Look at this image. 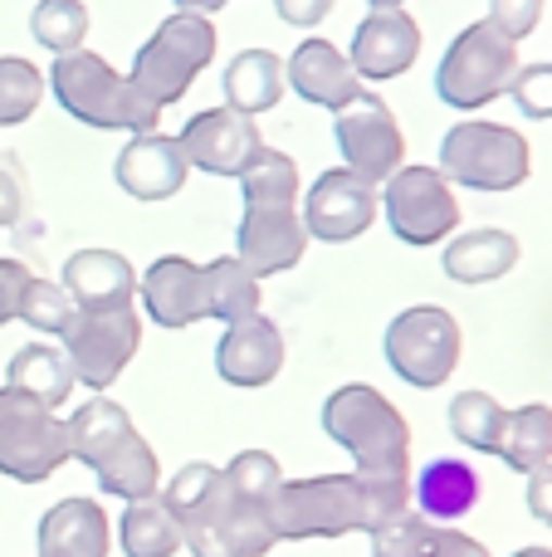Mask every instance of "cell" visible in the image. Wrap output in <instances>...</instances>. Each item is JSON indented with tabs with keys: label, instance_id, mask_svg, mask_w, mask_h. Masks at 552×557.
<instances>
[{
	"label": "cell",
	"instance_id": "6da1fadb",
	"mask_svg": "<svg viewBox=\"0 0 552 557\" xmlns=\"http://www.w3.org/2000/svg\"><path fill=\"white\" fill-rule=\"evenodd\" d=\"M411 509V474H313V480H284L269 504L274 539H348L372 533L387 519Z\"/></svg>",
	"mask_w": 552,
	"mask_h": 557
},
{
	"label": "cell",
	"instance_id": "7a4b0ae2",
	"mask_svg": "<svg viewBox=\"0 0 552 557\" xmlns=\"http://www.w3.org/2000/svg\"><path fill=\"white\" fill-rule=\"evenodd\" d=\"M162 504L181 523V548L191 557H264L274 548L269 504H254L225 484L215 465H186L162 490Z\"/></svg>",
	"mask_w": 552,
	"mask_h": 557
},
{
	"label": "cell",
	"instance_id": "3957f363",
	"mask_svg": "<svg viewBox=\"0 0 552 557\" xmlns=\"http://www.w3.org/2000/svg\"><path fill=\"white\" fill-rule=\"evenodd\" d=\"M68 460L88 465L98 474V490L113 494L123 504L152 499L156 484H162V465H156L152 445L137 435L133 416L123 411L108 396L84 401L68 416Z\"/></svg>",
	"mask_w": 552,
	"mask_h": 557
},
{
	"label": "cell",
	"instance_id": "277c9868",
	"mask_svg": "<svg viewBox=\"0 0 552 557\" xmlns=\"http://www.w3.org/2000/svg\"><path fill=\"white\" fill-rule=\"evenodd\" d=\"M49 88H54L59 108L74 123L103 127V133H156L162 108L133 84V74H117L103 54L93 49H74V54H54L49 69Z\"/></svg>",
	"mask_w": 552,
	"mask_h": 557
},
{
	"label": "cell",
	"instance_id": "5b68a950",
	"mask_svg": "<svg viewBox=\"0 0 552 557\" xmlns=\"http://www.w3.org/2000/svg\"><path fill=\"white\" fill-rule=\"evenodd\" d=\"M323 431L362 474H411V425L377 386L348 382L323 401Z\"/></svg>",
	"mask_w": 552,
	"mask_h": 557
},
{
	"label": "cell",
	"instance_id": "8992f818",
	"mask_svg": "<svg viewBox=\"0 0 552 557\" xmlns=\"http://www.w3.org/2000/svg\"><path fill=\"white\" fill-rule=\"evenodd\" d=\"M518 69L524 64H518L514 39L499 25H489V20H475V25H465L450 39L446 59L436 69V98L446 108H455V113H479V108H489L494 98L509 94Z\"/></svg>",
	"mask_w": 552,
	"mask_h": 557
},
{
	"label": "cell",
	"instance_id": "52a82bcc",
	"mask_svg": "<svg viewBox=\"0 0 552 557\" xmlns=\"http://www.w3.org/2000/svg\"><path fill=\"white\" fill-rule=\"evenodd\" d=\"M534 172V152L518 127L504 123H455L440 143V176L450 186H469V191L504 196L528 182Z\"/></svg>",
	"mask_w": 552,
	"mask_h": 557
},
{
	"label": "cell",
	"instance_id": "ba28073f",
	"mask_svg": "<svg viewBox=\"0 0 552 557\" xmlns=\"http://www.w3.org/2000/svg\"><path fill=\"white\" fill-rule=\"evenodd\" d=\"M215 59V25L211 15H166L152 29L142 49L133 59V84L152 98L156 108H172L191 94V84L201 78V69Z\"/></svg>",
	"mask_w": 552,
	"mask_h": 557
},
{
	"label": "cell",
	"instance_id": "9c48e42d",
	"mask_svg": "<svg viewBox=\"0 0 552 557\" xmlns=\"http://www.w3.org/2000/svg\"><path fill=\"white\" fill-rule=\"evenodd\" d=\"M381 347H387V362L401 382L416 392H436L460 367V323L450 318V308L416 304L391 318Z\"/></svg>",
	"mask_w": 552,
	"mask_h": 557
},
{
	"label": "cell",
	"instance_id": "30bf717a",
	"mask_svg": "<svg viewBox=\"0 0 552 557\" xmlns=\"http://www.w3.org/2000/svg\"><path fill=\"white\" fill-rule=\"evenodd\" d=\"M68 465V425L49 406L0 386V474L15 484H39Z\"/></svg>",
	"mask_w": 552,
	"mask_h": 557
},
{
	"label": "cell",
	"instance_id": "8fae6325",
	"mask_svg": "<svg viewBox=\"0 0 552 557\" xmlns=\"http://www.w3.org/2000/svg\"><path fill=\"white\" fill-rule=\"evenodd\" d=\"M137 343H142V318L133 304L78 308L74 327L64 333V357L74 367V382H84L88 392H108L137 357Z\"/></svg>",
	"mask_w": 552,
	"mask_h": 557
},
{
	"label": "cell",
	"instance_id": "7c38bea8",
	"mask_svg": "<svg viewBox=\"0 0 552 557\" xmlns=\"http://www.w3.org/2000/svg\"><path fill=\"white\" fill-rule=\"evenodd\" d=\"M381 211L401 245L426 250L436 240H450L460 231V201L455 186L440 176V166H401L381 182Z\"/></svg>",
	"mask_w": 552,
	"mask_h": 557
},
{
	"label": "cell",
	"instance_id": "4fadbf2b",
	"mask_svg": "<svg viewBox=\"0 0 552 557\" xmlns=\"http://www.w3.org/2000/svg\"><path fill=\"white\" fill-rule=\"evenodd\" d=\"M333 133H338L342 166L357 172L362 182L381 186L387 176H397L406 166V133H401L397 113L387 108V98L362 88L348 108L333 113Z\"/></svg>",
	"mask_w": 552,
	"mask_h": 557
},
{
	"label": "cell",
	"instance_id": "5bb4252c",
	"mask_svg": "<svg viewBox=\"0 0 552 557\" xmlns=\"http://www.w3.org/2000/svg\"><path fill=\"white\" fill-rule=\"evenodd\" d=\"M377 206H381V191L372 182H362L357 172H348V166L323 172L309 186V196H299L303 231H309V240H323V245H348L357 235H367L372 221H377Z\"/></svg>",
	"mask_w": 552,
	"mask_h": 557
},
{
	"label": "cell",
	"instance_id": "9a60e30c",
	"mask_svg": "<svg viewBox=\"0 0 552 557\" xmlns=\"http://www.w3.org/2000/svg\"><path fill=\"white\" fill-rule=\"evenodd\" d=\"M176 143L186 152V166L211 172V176H235V182L264 152V137L254 127V117L235 113V108H205V113H196Z\"/></svg>",
	"mask_w": 552,
	"mask_h": 557
},
{
	"label": "cell",
	"instance_id": "2e32d148",
	"mask_svg": "<svg viewBox=\"0 0 552 557\" xmlns=\"http://www.w3.org/2000/svg\"><path fill=\"white\" fill-rule=\"evenodd\" d=\"M309 231H303L299 206H244L235 225V260L260 278L284 274L303 260Z\"/></svg>",
	"mask_w": 552,
	"mask_h": 557
},
{
	"label": "cell",
	"instance_id": "e0dca14e",
	"mask_svg": "<svg viewBox=\"0 0 552 557\" xmlns=\"http://www.w3.org/2000/svg\"><path fill=\"white\" fill-rule=\"evenodd\" d=\"M421 54V25L406 10H372L348 45V64L367 84H387V78L406 74Z\"/></svg>",
	"mask_w": 552,
	"mask_h": 557
},
{
	"label": "cell",
	"instance_id": "ac0fdd59",
	"mask_svg": "<svg viewBox=\"0 0 552 557\" xmlns=\"http://www.w3.org/2000/svg\"><path fill=\"white\" fill-rule=\"evenodd\" d=\"M215 372H221V382L230 386H244V392H254V386H269L274 376L284 372V333L274 318L254 313L244 318V323H230L221 337V347H215Z\"/></svg>",
	"mask_w": 552,
	"mask_h": 557
},
{
	"label": "cell",
	"instance_id": "d6986e66",
	"mask_svg": "<svg viewBox=\"0 0 552 557\" xmlns=\"http://www.w3.org/2000/svg\"><path fill=\"white\" fill-rule=\"evenodd\" d=\"M186 172L191 166H186L181 143L166 133H137L113 162L117 186L133 201H166V196H176L186 186Z\"/></svg>",
	"mask_w": 552,
	"mask_h": 557
},
{
	"label": "cell",
	"instance_id": "ffe728a7",
	"mask_svg": "<svg viewBox=\"0 0 552 557\" xmlns=\"http://www.w3.org/2000/svg\"><path fill=\"white\" fill-rule=\"evenodd\" d=\"M142 308L156 327H191L205 318V284L201 264H191L186 255H162L142 278H137Z\"/></svg>",
	"mask_w": 552,
	"mask_h": 557
},
{
	"label": "cell",
	"instance_id": "44dd1931",
	"mask_svg": "<svg viewBox=\"0 0 552 557\" xmlns=\"http://www.w3.org/2000/svg\"><path fill=\"white\" fill-rule=\"evenodd\" d=\"M284 74H289V88L303 98V103L328 108V113L348 108L352 98L362 94L357 69H352L348 54H342L338 45H328V39H303V45L289 54Z\"/></svg>",
	"mask_w": 552,
	"mask_h": 557
},
{
	"label": "cell",
	"instance_id": "7402d4cb",
	"mask_svg": "<svg viewBox=\"0 0 552 557\" xmlns=\"http://www.w3.org/2000/svg\"><path fill=\"white\" fill-rule=\"evenodd\" d=\"M372 557H489L479 539L446 523H430L426 513L401 509L381 529H372Z\"/></svg>",
	"mask_w": 552,
	"mask_h": 557
},
{
	"label": "cell",
	"instance_id": "603a6c76",
	"mask_svg": "<svg viewBox=\"0 0 552 557\" xmlns=\"http://www.w3.org/2000/svg\"><path fill=\"white\" fill-rule=\"evenodd\" d=\"M113 529L98 499H59L39 519V553L54 557H108Z\"/></svg>",
	"mask_w": 552,
	"mask_h": 557
},
{
	"label": "cell",
	"instance_id": "cb8c5ba5",
	"mask_svg": "<svg viewBox=\"0 0 552 557\" xmlns=\"http://www.w3.org/2000/svg\"><path fill=\"white\" fill-rule=\"evenodd\" d=\"M64 294L74 308H113L133 304L137 294V270L117 250H78L64 264Z\"/></svg>",
	"mask_w": 552,
	"mask_h": 557
},
{
	"label": "cell",
	"instance_id": "d4e9b609",
	"mask_svg": "<svg viewBox=\"0 0 552 557\" xmlns=\"http://www.w3.org/2000/svg\"><path fill=\"white\" fill-rule=\"evenodd\" d=\"M518 255L524 250H518V240L509 231L479 225V231H465L446 245L440 270H446V278H455V284H494V278H504L514 270Z\"/></svg>",
	"mask_w": 552,
	"mask_h": 557
},
{
	"label": "cell",
	"instance_id": "484cf974",
	"mask_svg": "<svg viewBox=\"0 0 552 557\" xmlns=\"http://www.w3.org/2000/svg\"><path fill=\"white\" fill-rule=\"evenodd\" d=\"M221 88H225V108L254 117L279 103L284 88H289V74H284V59L269 54V49H240V54L225 64Z\"/></svg>",
	"mask_w": 552,
	"mask_h": 557
},
{
	"label": "cell",
	"instance_id": "4316f807",
	"mask_svg": "<svg viewBox=\"0 0 552 557\" xmlns=\"http://www.w3.org/2000/svg\"><path fill=\"white\" fill-rule=\"evenodd\" d=\"M411 499L421 504L430 523H455L479 504V474L465 460H430L411 484Z\"/></svg>",
	"mask_w": 552,
	"mask_h": 557
},
{
	"label": "cell",
	"instance_id": "83f0119b",
	"mask_svg": "<svg viewBox=\"0 0 552 557\" xmlns=\"http://www.w3.org/2000/svg\"><path fill=\"white\" fill-rule=\"evenodd\" d=\"M5 386H15V392H25L29 401L59 411V406L68 401V392H74V367H68V357L59 352L49 337H35V343H25L15 357H10Z\"/></svg>",
	"mask_w": 552,
	"mask_h": 557
},
{
	"label": "cell",
	"instance_id": "f1b7e54d",
	"mask_svg": "<svg viewBox=\"0 0 552 557\" xmlns=\"http://www.w3.org/2000/svg\"><path fill=\"white\" fill-rule=\"evenodd\" d=\"M201 284H205V318H215V323L230 327L260 313V274L244 270L235 255L201 264Z\"/></svg>",
	"mask_w": 552,
	"mask_h": 557
},
{
	"label": "cell",
	"instance_id": "f546056e",
	"mask_svg": "<svg viewBox=\"0 0 552 557\" xmlns=\"http://www.w3.org/2000/svg\"><path fill=\"white\" fill-rule=\"evenodd\" d=\"M494 455L514 474H534L552 465V406L534 401V406H518V411H504V431H499Z\"/></svg>",
	"mask_w": 552,
	"mask_h": 557
},
{
	"label": "cell",
	"instance_id": "4dcf8cb0",
	"mask_svg": "<svg viewBox=\"0 0 552 557\" xmlns=\"http://www.w3.org/2000/svg\"><path fill=\"white\" fill-rule=\"evenodd\" d=\"M117 543H123V557H176L181 553V523L152 494V499H137L123 509Z\"/></svg>",
	"mask_w": 552,
	"mask_h": 557
},
{
	"label": "cell",
	"instance_id": "1f68e13d",
	"mask_svg": "<svg viewBox=\"0 0 552 557\" xmlns=\"http://www.w3.org/2000/svg\"><path fill=\"white\" fill-rule=\"evenodd\" d=\"M499 431H504V406L489 392H460L450 401V435L475 455L499 450Z\"/></svg>",
	"mask_w": 552,
	"mask_h": 557
},
{
	"label": "cell",
	"instance_id": "d6a6232c",
	"mask_svg": "<svg viewBox=\"0 0 552 557\" xmlns=\"http://www.w3.org/2000/svg\"><path fill=\"white\" fill-rule=\"evenodd\" d=\"M29 35L49 49V54H74L88 39V5L84 0H39L29 10Z\"/></svg>",
	"mask_w": 552,
	"mask_h": 557
},
{
	"label": "cell",
	"instance_id": "836d02e7",
	"mask_svg": "<svg viewBox=\"0 0 552 557\" xmlns=\"http://www.w3.org/2000/svg\"><path fill=\"white\" fill-rule=\"evenodd\" d=\"M39 98H45V74L20 54L0 59V127L29 123V113L39 108Z\"/></svg>",
	"mask_w": 552,
	"mask_h": 557
},
{
	"label": "cell",
	"instance_id": "e575fe53",
	"mask_svg": "<svg viewBox=\"0 0 552 557\" xmlns=\"http://www.w3.org/2000/svg\"><path fill=\"white\" fill-rule=\"evenodd\" d=\"M74 298L64 294V284H49V278H29L25 304H20V323H29L39 337H64L74 327Z\"/></svg>",
	"mask_w": 552,
	"mask_h": 557
},
{
	"label": "cell",
	"instance_id": "d590c367",
	"mask_svg": "<svg viewBox=\"0 0 552 557\" xmlns=\"http://www.w3.org/2000/svg\"><path fill=\"white\" fill-rule=\"evenodd\" d=\"M221 474L235 494H244V499H254V504H274V494H279V484H284V470L269 450H240Z\"/></svg>",
	"mask_w": 552,
	"mask_h": 557
},
{
	"label": "cell",
	"instance_id": "8d00e7d4",
	"mask_svg": "<svg viewBox=\"0 0 552 557\" xmlns=\"http://www.w3.org/2000/svg\"><path fill=\"white\" fill-rule=\"evenodd\" d=\"M509 94H514L518 113L534 117V123L552 117V64H528V69H518L514 84H509Z\"/></svg>",
	"mask_w": 552,
	"mask_h": 557
},
{
	"label": "cell",
	"instance_id": "74e56055",
	"mask_svg": "<svg viewBox=\"0 0 552 557\" xmlns=\"http://www.w3.org/2000/svg\"><path fill=\"white\" fill-rule=\"evenodd\" d=\"M543 5L548 0H489V25H499L509 39H528L543 20Z\"/></svg>",
	"mask_w": 552,
	"mask_h": 557
},
{
	"label": "cell",
	"instance_id": "f35d334b",
	"mask_svg": "<svg viewBox=\"0 0 552 557\" xmlns=\"http://www.w3.org/2000/svg\"><path fill=\"white\" fill-rule=\"evenodd\" d=\"M29 274L20 260H0V323H20V304H25Z\"/></svg>",
	"mask_w": 552,
	"mask_h": 557
},
{
	"label": "cell",
	"instance_id": "ab89813d",
	"mask_svg": "<svg viewBox=\"0 0 552 557\" xmlns=\"http://www.w3.org/2000/svg\"><path fill=\"white\" fill-rule=\"evenodd\" d=\"M333 5H338V0H274L279 20H284V25H293V29H313V25H323V20L333 15Z\"/></svg>",
	"mask_w": 552,
	"mask_h": 557
},
{
	"label": "cell",
	"instance_id": "60d3db41",
	"mask_svg": "<svg viewBox=\"0 0 552 557\" xmlns=\"http://www.w3.org/2000/svg\"><path fill=\"white\" fill-rule=\"evenodd\" d=\"M528 513L552 529V465H543V470L528 474Z\"/></svg>",
	"mask_w": 552,
	"mask_h": 557
},
{
	"label": "cell",
	"instance_id": "b9f144b4",
	"mask_svg": "<svg viewBox=\"0 0 552 557\" xmlns=\"http://www.w3.org/2000/svg\"><path fill=\"white\" fill-rule=\"evenodd\" d=\"M20 211H25V191H20L15 172H5V166H0V231H5V225H15Z\"/></svg>",
	"mask_w": 552,
	"mask_h": 557
},
{
	"label": "cell",
	"instance_id": "7bdbcfd3",
	"mask_svg": "<svg viewBox=\"0 0 552 557\" xmlns=\"http://www.w3.org/2000/svg\"><path fill=\"white\" fill-rule=\"evenodd\" d=\"M176 10H186V15H215L221 5H230V0H172Z\"/></svg>",
	"mask_w": 552,
	"mask_h": 557
},
{
	"label": "cell",
	"instance_id": "ee69618b",
	"mask_svg": "<svg viewBox=\"0 0 552 557\" xmlns=\"http://www.w3.org/2000/svg\"><path fill=\"white\" fill-rule=\"evenodd\" d=\"M367 5H372V10H401L406 0H367Z\"/></svg>",
	"mask_w": 552,
	"mask_h": 557
},
{
	"label": "cell",
	"instance_id": "f6af8a7d",
	"mask_svg": "<svg viewBox=\"0 0 552 557\" xmlns=\"http://www.w3.org/2000/svg\"><path fill=\"white\" fill-rule=\"evenodd\" d=\"M514 557H552V548H518Z\"/></svg>",
	"mask_w": 552,
	"mask_h": 557
},
{
	"label": "cell",
	"instance_id": "bcb514c9",
	"mask_svg": "<svg viewBox=\"0 0 552 557\" xmlns=\"http://www.w3.org/2000/svg\"><path fill=\"white\" fill-rule=\"evenodd\" d=\"M39 557H54V553H39Z\"/></svg>",
	"mask_w": 552,
	"mask_h": 557
}]
</instances>
